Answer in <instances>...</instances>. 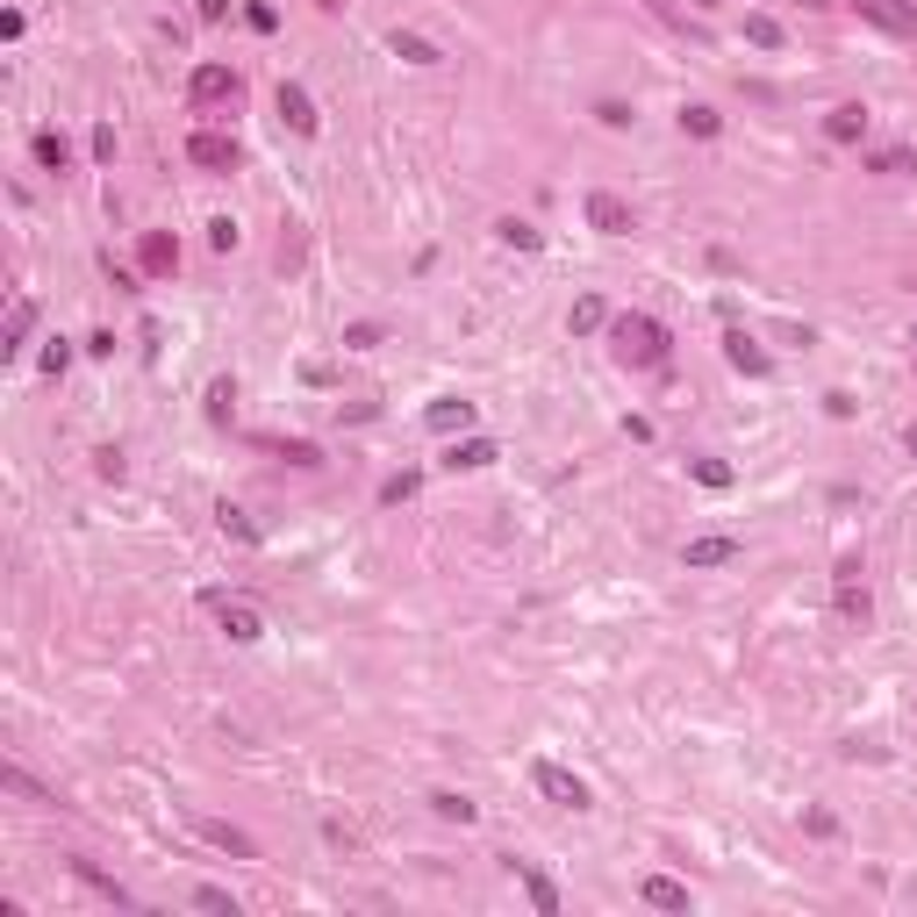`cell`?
Listing matches in <instances>:
<instances>
[{
    "mask_svg": "<svg viewBox=\"0 0 917 917\" xmlns=\"http://www.w3.org/2000/svg\"><path fill=\"white\" fill-rule=\"evenodd\" d=\"M609 337H617V351L631 365H667V345H674V337H667V323H653V315H617V323H609Z\"/></svg>",
    "mask_w": 917,
    "mask_h": 917,
    "instance_id": "1",
    "label": "cell"
},
{
    "mask_svg": "<svg viewBox=\"0 0 917 917\" xmlns=\"http://www.w3.org/2000/svg\"><path fill=\"white\" fill-rule=\"evenodd\" d=\"M531 781H537V796H545V803H559V810H588V781L573 775V767L537 760V767H531Z\"/></svg>",
    "mask_w": 917,
    "mask_h": 917,
    "instance_id": "2",
    "label": "cell"
},
{
    "mask_svg": "<svg viewBox=\"0 0 917 917\" xmlns=\"http://www.w3.org/2000/svg\"><path fill=\"white\" fill-rule=\"evenodd\" d=\"M875 29H889V36H903V44H917V0H853Z\"/></svg>",
    "mask_w": 917,
    "mask_h": 917,
    "instance_id": "3",
    "label": "cell"
},
{
    "mask_svg": "<svg viewBox=\"0 0 917 917\" xmlns=\"http://www.w3.org/2000/svg\"><path fill=\"white\" fill-rule=\"evenodd\" d=\"M831 603H839V617H846V623H867V581H860V559H839V573H831Z\"/></svg>",
    "mask_w": 917,
    "mask_h": 917,
    "instance_id": "4",
    "label": "cell"
},
{
    "mask_svg": "<svg viewBox=\"0 0 917 917\" xmlns=\"http://www.w3.org/2000/svg\"><path fill=\"white\" fill-rule=\"evenodd\" d=\"M187 158H194V165H208V173H230V165H237V144H230L223 129H194Z\"/></svg>",
    "mask_w": 917,
    "mask_h": 917,
    "instance_id": "5",
    "label": "cell"
},
{
    "mask_svg": "<svg viewBox=\"0 0 917 917\" xmlns=\"http://www.w3.org/2000/svg\"><path fill=\"white\" fill-rule=\"evenodd\" d=\"M215 623H223V639H230V645H259V639H265L259 609H244V603H223V595H215Z\"/></svg>",
    "mask_w": 917,
    "mask_h": 917,
    "instance_id": "6",
    "label": "cell"
},
{
    "mask_svg": "<svg viewBox=\"0 0 917 917\" xmlns=\"http://www.w3.org/2000/svg\"><path fill=\"white\" fill-rule=\"evenodd\" d=\"M588 230H603V237H631V201H617V194H588Z\"/></svg>",
    "mask_w": 917,
    "mask_h": 917,
    "instance_id": "7",
    "label": "cell"
},
{
    "mask_svg": "<svg viewBox=\"0 0 917 917\" xmlns=\"http://www.w3.org/2000/svg\"><path fill=\"white\" fill-rule=\"evenodd\" d=\"M187 94H194V101H237V72H230V65H194V79H187Z\"/></svg>",
    "mask_w": 917,
    "mask_h": 917,
    "instance_id": "8",
    "label": "cell"
},
{
    "mask_svg": "<svg viewBox=\"0 0 917 917\" xmlns=\"http://www.w3.org/2000/svg\"><path fill=\"white\" fill-rule=\"evenodd\" d=\"M280 122H287V129H295V137H315V129H323V115H315V101L301 87H280Z\"/></svg>",
    "mask_w": 917,
    "mask_h": 917,
    "instance_id": "9",
    "label": "cell"
},
{
    "mask_svg": "<svg viewBox=\"0 0 917 917\" xmlns=\"http://www.w3.org/2000/svg\"><path fill=\"white\" fill-rule=\"evenodd\" d=\"M681 559H689L695 573H703V567H731V559H739V537H689Z\"/></svg>",
    "mask_w": 917,
    "mask_h": 917,
    "instance_id": "10",
    "label": "cell"
},
{
    "mask_svg": "<svg viewBox=\"0 0 917 917\" xmlns=\"http://www.w3.org/2000/svg\"><path fill=\"white\" fill-rule=\"evenodd\" d=\"M387 51H395L401 65H445V51H437L431 36H416V29H395V36H387Z\"/></svg>",
    "mask_w": 917,
    "mask_h": 917,
    "instance_id": "11",
    "label": "cell"
},
{
    "mask_svg": "<svg viewBox=\"0 0 917 917\" xmlns=\"http://www.w3.org/2000/svg\"><path fill=\"white\" fill-rule=\"evenodd\" d=\"M481 467H495V437H467V445L445 451V473H481Z\"/></svg>",
    "mask_w": 917,
    "mask_h": 917,
    "instance_id": "12",
    "label": "cell"
},
{
    "mask_svg": "<svg viewBox=\"0 0 917 917\" xmlns=\"http://www.w3.org/2000/svg\"><path fill=\"white\" fill-rule=\"evenodd\" d=\"M825 137H831V144H860V137H867V108H860V101L831 108V115H825Z\"/></svg>",
    "mask_w": 917,
    "mask_h": 917,
    "instance_id": "13",
    "label": "cell"
},
{
    "mask_svg": "<svg viewBox=\"0 0 917 917\" xmlns=\"http://www.w3.org/2000/svg\"><path fill=\"white\" fill-rule=\"evenodd\" d=\"M201 839H208V846H223V853H237V860H259L251 831H237V825H215V817H201Z\"/></svg>",
    "mask_w": 917,
    "mask_h": 917,
    "instance_id": "14",
    "label": "cell"
},
{
    "mask_svg": "<svg viewBox=\"0 0 917 917\" xmlns=\"http://www.w3.org/2000/svg\"><path fill=\"white\" fill-rule=\"evenodd\" d=\"M72 875H79V882L94 889V896H108V903H122V910H137V896H129V889L115 882V875H101V867L94 860H72Z\"/></svg>",
    "mask_w": 917,
    "mask_h": 917,
    "instance_id": "15",
    "label": "cell"
},
{
    "mask_svg": "<svg viewBox=\"0 0 917 917\" xmlns=\"http://www.w3.org/2000/svg\"><path fill=\"white\" fill-rule=\"evenodd\" d=\"M724 359L739 365V373H753V381H760V373H767V351L753 345V337H745V330H724Z\"/></svg>",
    "mask_w": 917,
    "mask_h": 917,
    "instance_id": "16",
    "label": "cell"
},
{
    "mask_svg": "<svg viewBox=\"0 0 917 917\" xmlns=\"http://www.w3.org/2000/svg\"><path fill=\"white\" fill-rule=\"evenodd\" d=\"M653 910H689V889L674 882V875H645V889H639Z\"/></svg>",
    "mask_w": 917,
    "mask_h": 917,
    "instance_id": "17",
    "label": "cell"
},
{
    "mask_svg": "<svg viewBox=\"0 0 917 917\" xmlns=\"http://www.w3.org/2000/svg\"><path fill=\"white\" fill-rule=\"evenodd\" d=\"M29 151H36V165H44V173H65V165H72V144L58 137V129H36Z\"/></svg>",
    "mask_w": 917,
    "mask_h": 917,
    "instance_id": "18",
    "label": "cell"
},
{
    "mask_svg": "<svg viewBox=\"0 0 917 917\" xmlns=\"http://www.w3.org/2000/svg\"><path fill=\"white\" fill-rule=\"evenodd\" d=\"M603 323H609L603 295H581V301H573V315H567V330H573V337H595V330H603Z\"/></svg>",
    "mask_w": 917,
    "mask_h": 917,
    "instance_id": "19",
    "label": "cell"
},
{
    "mask_svg": "<svg viewBox=\"0 0 917 917\" xmlns=\"http://www.w3.org/2000/svg\"><path fill=\"white\" fill-rule=\"evenodd\" d=\"M29 330H36V301H29V295H22V301H15V309H8V345H0V351H8V359H15V351H22V345H29Z\"/></svg>",
    "mask_w": 917,
    "mask_h": 917,
    "instance_id": "20",
    "label": "cell"
},
{
    "mask_svg": "<svg viewBox=\"0 0 917 917\" xmlns=\"http://www.w3.org/2000/svg\"><path fill=\"white\" fill-rule=\"evenodd\" d=\"M431 810L445 817V825H473V817H481V803H473V796H451V789H437Z\"/></svg>",
    "mask_w": 917,
    "mask_h": 917,
    "instance_id": "21",
    "label": "cell"
},
{
    "mask_svg": "<svg viewBox=\"0 0 917 917\" xmlns=\"http://www.w3.org/2000/svg\"><path fill=\"white\" fill-rule=\"evenodd\" d=\"M423 423H431V431H459V423H473V401H431Z\"/></svg>",
    "mask_w": 917,
    "mask_h": 917,
    "instance_id": "22",
    "label": "cell"
},
{
    "mask_svg": "<svg viewBox=\"0 0 917 917\" xmlns=\"http://www.w3.org/2000/svg\"><path fill=\"white\" fill-rule=\"evenodd\" d=\"M509 875H517V882H523V896H531L537 910H559V889L545 882V875H531V867H517V860H509Z\"/></svg>",
    "mask_w": 917,
    "mask_h": 917,
    "instance_id": "23",
    "label": "cell"
},
{
    "mask_svg": "<svg viewBox=\"0 0 917 917\" xmlns=\"http://www.w3.org/2000/svg\"><path fill=\"white\" fill-rule=\"evenodd\" d=\"M681 129H689V137H717V129H724V115H717V108H681Z\"/></svg>",
    "mask_w": 917,
    "mask_h": 917,
    "instance_id": "24",
    "label": "cell"
},
{
    "mask_svg": "<svg viewBox=\"0 0 917 917\" xmlns=\"http://www.w3.org/2000/svg\"><path fill=\"white\" fill-rule=\"evenodd\" d=\"M0 789H8V796H29V803H58L51 789H36V781L22 775V767H0Z\"/></svg>",
    "mask_w": 917,
    "mask_h": 917,
    "instance_id": "25",
    "label": "cell"
},
{
    "mask_svg": "<svg viewBox=\"0 0 917 917\" xmlns=\"http://www.w3.org/2000/svg\"><path fill=\"white\" fill-rule=\"evenodd\" d=\"M144 265H151V273H173V265H179V244L173 237H144Z\"/></svg>",
    "mask_w": 917,
    "mask_h": 917,
    "instance_id": "26",
    "label": "cell"
},
{
    "mask_svg": "<svg viewBox=\"0 0 917 917\" xmlns=\"http://www.w3.org/2000/svg\"><path fill=\"white\" fill-rule=\"evenodd\" d=\"M495 237H503V244H517V251H537V244H545L531 223H517V215H503V223H495Z\"/></svg>",
    "mask_w": 917,
    "mask_h": 917,
    "instance_id": "27",
    "label": "cell"
},
{
    "mask_svg": "<svg viewBox=\"0 0 917 917\" xmlns=\"http://www.w3.org/2000/svg\"><path fill=\"white\" fill-rule=\"evenodd\" d=\"M689 473H695L703 487H717V495L731 487V467H724V459H689Z\"/></svg>",
    "mask_w": 917,
    "mask_h": 917,
    "instance_id": "28",
    "label": "cell"
},
{
    "mask_svg": "<svg viewBox=\"0 0 917 917\" xmlns=\"http://www.w3.org/2000/svg\"><path fill=\"white\" fill-rule=\"evenodd\" d=\"M745 36H753L760 51H775V44H781V22L775 15H745Z\"/></svg>",
    "mask_w": 917,
    "mask_h": 917,
    "instance_id": "29",
    "label": "cell"
},
{
    "mask_svg": "<svg viewBox=\"0 0 917 917\" xmlns=\"http://www.w3.org/2000/svg\"><path fill=\"white\" fill-rule=\"evenodd\" d=\"M194 903L215 910V917H237V896H230V889H194Z\"/></svg>",
    "mask_w": 917,
    "mask_h": 917,
    "instance_id": "30",
    "label": "cell"
},
{
    "mask_svg": "<svg viewBox=\"0 0 917 917\" xmlns=\"http://www.w3.org/2000/svg\"><path fill=\"white\" fill-rule=\"evenodd\" d=\"M208 244H215V251H237V223H230V215H215V223H208Z\"/></svg>",
    "mask_w": 917,
    "mask_h": 917,
    "instance_id": "31",
    "label": "cell"
},
{
    "mask_svg": "<svg viewBox=\"0 0 917 917\" xmlns=\"http://www.w3.org/2000/svg\"><path fill=\"white\" fill-rule=\"evenodd\" d=\"M244 22H251V29H259V36H273V29H280V15H273V8H265V0H251V8H244Z\"/></svg>",
    "mask_w": 917,
    "mask_h": 917,
    "instance_id": "32",
    "label": "cell"
},
{
    "mask_svg": "<svg viewBox=\"0 0 917 917\" xmlns=\"http://www.w3.org/2000/svg\"><path fill=\"white\" fill-rule=\"evenodd\" d=\"M65 365H72V345H65V337H51V351H44V373H65Z\"/></svg>",
    "mask_w": 917,
    "mask_h": 917,
    "instance_id": "33",
    "label": "cell"
},
{
    "mask_svg": "<svg viewBox=\"0 0 917 917\" xmlns=\"http://www.w3.org/2000/svg\"><path fill=\"white\" fill-rule=\"evenodd\" d=\"M94 158H101V165H115V129H108V122L94 129Z\"/></svg>",
    "mask_w": 917,
    "mask_h": 917,
    "instance_id": "34",
    "label": "cell"
},
{
    "mask_svg": "<svg viewBox=\"0 0 917 917\" xmlns=\"http://www.w3.org/2000/svg\"><path fill=\"white\" fill-rule=\"evenodd\" d=\"M910 459H917V431H910Z\"/></svg>",
    "mask_w": 917,
    "mask_h": 917,
    "instance_id": "35",
    "label": "cell"
},
{
    "mask_svg": "<svg viewBox=\"0 0 917 917\" xmlns=\"http://www.w3.org/2000/svg\"><path fill=\"white\" fill-rule=\"evenodd\" d=\"M803 8H825V0H803Z\"/></svg>",
    "mask_w": 917,
    "mask_h": 917,
    "instance_id": "36",
    "label": "cell"
},
{
    "mask_svg": "<svg viewBox=\"0 0 917 917\" xmlns=\"http://www.w3.org/2000/svg\"><path fill=\"white\" fill-rule=\"evenodd\" d=\"M910 345H917V330H910Z\"/></svg>",
    "mask_w": 917,
    "mask_h": 917,
    "instance_id": "37",
    "label": "cell"
}]
</instances>
